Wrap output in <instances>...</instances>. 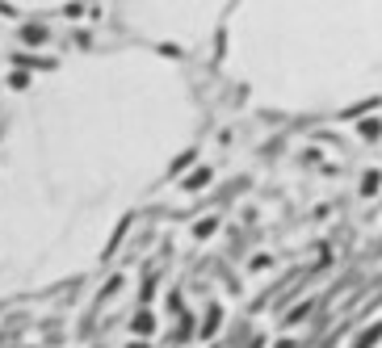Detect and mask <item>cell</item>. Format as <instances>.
Returning <instances> with one entry per match:
<instances>
[{"mask_svg": "<svg viewBox=\"0 0 382 348\" xmlns=\"http://www.w3.org/2000/svg\"><path fill=\"white\" fill-rule=\"evenodd\" d=\"M21 42H25V46H42V42H46V25H38V21L25 25V29H21Z\"/></svg>", "mask_w": 382, "mask_h": 348, "instance_id": "cell-1", "label": "cell"}, {"mask_svg": "<svg viewBox=\"0 0 382 348\" xmlns=\"http://www.w3.org/2000/svg\"><path fill=\"white\" fill-rule=\"evenodd\" d=\"M311 311H315V302H311V298H307V302H303V307H294V311H290V315H286V328H294V323H303V319H307V315H311Z\"/></svg>", "mask_w": 382, "mask_h": 348, "instance_id": "cell-2", "label": "cell"}, {"mask_svg": "<svg viewBox=\"0 0 382 348\" xmlns=\"http://www.w3.org/2000/svg\"><path fill=\"white\" fill-rule=\"evenodd\" d=\"M357 134H362V139H378V134H382V122H378V118L362 122V126H357Z\"/></svg>", "mask_w": 382, "mask_h": 348, "instance_id": "cell-3", "label": "cell"}, {"mask_svg": "<svg viewBox=\"0 0 382 348\" xmlns=\"http://www.w3.org/2000/svg\"><path fill=\"white\" fill-rule=\"evenodd\" d=\"M151 328H156V319H151V315L143 311V315L135 319V336H151Z\"/></svg>", "mask_w": 382, "mask_h": 348, "instance_id": "cell-4", "label": "cell"}, {"mask_svg": "<svg viewBox=\"0 0 382 348\" xmlns=\"http://www.w3.org/2000/svg\"><path fill=\"white\" fill-rule=\"evenodd\" d=\"M378 185H382L378 172H366V176H362V193H378Z\"/></svg>", "mask_w": 382, "mask_h": 348, "instance_id": "cell-5", "label": "cell"}, {"mask_svg": "<svg viewBox=\"0 0 382 348\" xmlns=\"http://www.w3.org/2000/svg\"><path fill=\"white\" fill-rule=\"evenodd\" d=\"M269 265H273V256H269V252H261V256H252V269H257V273H261V269H269Z\"/></svg>", "mask_w": 382, "mask_h": 348, "instance_id": "cell-6", "label": "cell"}, {"mask_svg": "<svg viewBox=\"0 0 382 348\" xmlns=\"http://www.w3.org/2000/svg\"><path fill=\"white\" fill-rule=\"evenodd\" d=\"M206 181H210V172H206V168H202V172H198V176H193V181H189V189H202V185H206Z\"/></svg>", "mask_w": 382, "mask_h": 348, "instance_id": "cell-7", "label": "cell"}, {"mask_svg": "<svg viewBox=\"0 0 382 348\" xmlns=\"http://www.w3.org/2000/svg\"><path fill=\"white\" fill-rule=\"evenodd\" d=\"M278 348H294V340H282V344H278Z\"/></svg>", "mask_w": 382, "mask_h": 348, "instance_id": "cell-8", "label": "cell"}]
</instances>
